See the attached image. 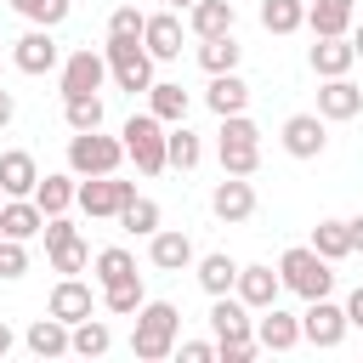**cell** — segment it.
Returning a JSON list of instances; mask_svg holds the SVG:
<instances>
[{
    "instance_id": "25",
    "label": "cell",
    "mask_w": 363,
    "mask_h": 363,
    "mask_svg": "<svg viewBox=\"0 0 363 363\" xmlns=\"http://www.w3.org/2000/svg\"><path fill=\"white\" fill-rule=\"evenodd\" d=\"M204 102H210V113H216V119H227V113H244V108H250V85L238 79V68H233V74H210V91H204Z\"/></svg>"
},
{
    "instance_id": "26",
    "label": "cell",
    "mask_w": 363,
    "mask_h": 363,
    "mask_svg": "<svg viewBox=\"0 0 363 363\" xmlns=\"http://www.w3.org/2000/svg\"><path fill=\"white\" fill-rule=\"evenodd\" d=\"M193 267H199V289H204V295H233V289H238V261H233L227 250H210V255H199Z\"/></svg>"
},
{
    "instance_id": "19",
    "label": "cell",
    "mask_w": 363,
    "mask_h": 363,
    "mask_svg": "<svg viewBox=\"0 0 363 363\" xmlns=\"http://www.w3.org/2000/svg\"><path fill=\"white\" fill-rule=\"evenodd\" d=\"M318 113H323V119H357V113H363V85H352L346 74L323 79V85H318Z\"/></svg>"
},
{
    "instance_id": "6",
    "label": "cell",
    "mask_w": 363,
    "mask_h": 363,
    "mask_svg": "<svg viewBox=\"0 0 363 363\" xmlns=\"http://www.w3.org/2000/svg\"><path fill=\"white\" fill-rule=\"evenodd\" d=\"M102 57H108V74H113L119 91H130V96L142 91V96H147V85H153V57H147L142 40H119V34H108Z\"/></svg>"
},
{
    "instance_id": "2",
    "label": "cell",
    "mask_w": 363,
    "mask_h": 363,
    "mask_svg": "<svg viewBox=\"0 0 363 363\" xmlns=\"http://www.w3.org/2000/svg\"><path fill=\"white\" fill-rule=\"evenodd\" d=\"M216 159H221V176H255L261 170V125L250 113H227L216 130Z\"/></svg>"
},
{
    "instance_id": "31",
    "label": "cell",
    "mask_w": 363,
    "mask_h": 363,
    "mask_svg": "<svg viewBox=\"0 0 363 363\" xmlns=\"http://www.w3.org/2000/svg\"><path fill=\"white\" fill-rule=\"evenodd\" d=\"M142 301H147L142 272H130V278H119V284H102V306H108L113 318H136V312H142Z\"/></svg>"
},
{
    "instance_id": "49",
    "label": "cell",
    "mask_w": 363,
    "mask_h": 363,
    "mask_svg": "<svg viewBox=\"0 0 363 363\" xmlns=\"http://www.w3.org/2000/svg\"><path fill=\"white\" fill-rule=\"evenodd\" d=\"M352 45H357V62H363V23L352 28Z\"/></svg>"
},
{
    "instance_id": "40",
    "label": "cell",
    "mask_w": 363,
    "mask_h": 363,
    "mask_svg": "<svg viewBox=\"0 0 363 363\" xmlns=\"http://www.w3.org/2000/svg\"><path fill=\"white\" fill-rule=\"evenodd\" d=\"M11 11L28 17V23H40V28H57V23L74 11V0H11Z\"/></svg>"
},
{
    "instance_id": "23",
    "label": "cell",
    "mask_w": 363,
    "mask_h": 363,
    "mask_svg": "<svg viewBox=\"0 0 363 363\" xmlns=\"http://www.w3.org/2000/svg\"><path fill=\"white\" fill-rule=\"evenodd\" d=\"M250 312H261V306H272L278 295H284V278L272 272V267H238V289H233Z\"/></svg>"
},
{
    "instance_id": "43",
    "label": "cell",
    "mask_w": 363,
    "mask_h": 363,
    "mask_svg": "<svg viewBox=\"0 0 363 363\" xmlns=\"http://www.w3.org/2000/svg\"><path fill=\"white\" fill-rule=\"evenodd\" d=\"M176 352H182V363H210V357H221V346H216V340H182Z\"/></svg>"
},
{
    "instance_id": "17",
    "label": "cell",
    "mask_w": 363,
    "mask_h": 363,
    "mask_svg": "<svg viewBox=\"0 0 363 363\" xmlns=\"http://www.w3.org/2000/svg\"><path fill=\"white\" fill-rule=\"evenodd\" d=\"M45 312H51V318H62V323H79V318H91V312H96V295H91V284H85L79 272H74V278H57V289H51Z\"/></svg>"
},
{
    "instance_id": "32",
    "label": "cell",
    "mask_w": 363,
    "mask_h": 363,
    "mask_svg": "<svg viewBox=\"0 0 363 363\" xmlns=\"http://www.w3.org/2000/svg\"><path fill=\"white\" fill-rule=\"evenodd\" d=\"M238 57H244V45H238L233 34L199 40V68H204V74H233V68H238Z\"/></svg>"
},
{
    "instance_id": "13",
    "label": "cell",
    "mask_w": 363,
    "mask_h": 363,
    "mask_svg": "<svg viewBox=\"0 0 363 363\" xmlns=\"http://www.w3.org/2000/svg\"><path fill=\"white\" fill-rule=\"evenodd\" d=\"M11 62H17V74H51L57 62H62V51H57V40H51V28H28L17 45H11Z\"/></svg>"
},
{
    "instance_id": "11",
    "label": "cell",
    "mask_w": 363,
    "mask_h": 363,
    "mask_svg": "<svg viewBox=\"0 0 363 363\" xmlns=\"http://www.w3.org/2000/svg\"><path fill=\"white\" fill-rule=\"evenodd\" d=\"M102 79H108V57H102V51L79 45V51H68V57H62V96L102 91Z\"/></svg>"
},
{
    "instance_id": "18",
    "label": "cell",
    "mask_w": 363,
    "mask_h": 363,
    "mask_svg": "<svg viewBox=\"0 0 363 363\" xmlns=\"http://www.w3.org/2000/svg\"><path fill=\"white\" fill-rule=\"evenodd\" d=\"M142 45H147V57L153 62H176L182 57V17L164 6V11H153L147 17V28H142Z\"/></svg>"
},
{
    "instance_id": "20",
    "label": "cell",
    "mask_w": 363,
    "mask_h": 363,
    "mask_svg": "<svg viewBox=\"0 0 363 363\" xmlns=\"http://www.w3.org/2000/svg\"><path fill=\"white\" fill-rule=\"evenodd\" d=\"M23 346L34 352V357H62V352H74V323H62V318H34L28 323V335H23Z\"/></svg>"
},
{
    "instance_id": "3",
    "label": "cell",
    "mask_w": 363,
    "mask_h": 363,
    "mask_svg": "<svg viewBox=\"0 0 363 363\" xmlns=\"http://www.w3.org/2000/svg\"><path fill=\"white\" fill-rule=\"evenodd\" d=\"M176 329H182V312H176L170 301H142L136 329H130V352H136L142 363H159V357L176 352Z\"/></svg>"
},
{
    "instance_id": "37",
    "label": "cell",
    "mask_w": 363,
    "mask_h": 363,
    "mask_svg": "<svg viewBox=\"0 0 363 363\" xmlns=\"http://www.w3.org/2000/svg\"><path fill=\"white\" fill-rule=\"evenodd\" d=\"M108 346H113V329H108V323H102L96 312L74 323V352H79V357H102Z\"/></svg>"
},
{
    "instance_id": "33",
    "label": "cell",
    "mask_w": 363,
    "mask_h": 363,
    "mask_svg": "<svg viewBox=\"0 0 363 363\" xmlns=\"http://www.w3.org/2000/svg\"><path fill=\"white\" fill-rule=\"evenodd\" d=\"M261 28H267V34H295V28H306V0H261Z\"/></svg>"
},
{
    "instance_id": "24",
    "label": "cell",
    "mask_w": 363,
    "mask_h": 363,
    "mask_svg": "<svg viewBox=\"0 0 363 363\" xmlns=\"http://www.w3.org/2000/svg\"><path fill=\"white\" fill-rule=\"evenodd\" d=\"M34 204H40L45 216H68V210L79 204V176H74V170L40 176V187H34Z\"/></svg>"
},
{
    "instance_id": "15",
    "label": "cell",
    "mask_w": 363,
    "mask_h": 363,
    "mask_svg": "<svg viewBox=\"0 0 363 363\" xmlns=\"http://www.w3.org/2000/svg\"><path fill=\"white\" fill-rule=\"evenodd\" d=\"M352 62H357V45H352V34H312V74H318V79L352 74Z\"/></svg>"
},
{
    "instance_id": "41",
    "label": "cell",
    "mask_w": 363,
    "mask_h": 363,
    "mask_svg": "<svg viewBox=\"0 0 363 363\" xmlns=\"http://www.w3.org/2000/svg\"><path fill=\"white\" fill-rule=\"evenodd\" d=\"M28 272V244L0 233V278H23Z\"/></svg>"
},
{
    "instance_id": "45",
    "label": "cell",
    "mask_w": 363,
    "mask_h": 363,
    "mask_svg": "<svg viewBox=\"0 0 363 363\" xmlns=\"http://www.w3.org/2000/svg\"><path fill=\"white\" fill-rule=\"evenodd\" d=\"M346 227H352V255H363V216H352Z\"/></svg>"
},
{
    "instance_id": "47",
    "label": "cell",
    "mask_w": 363,
    "mask_h": 363,
    "mask_svg": "<svg viewBox=\"0 0 363 363\" xmlns=\"http://www.w3.org/2000/svg\"><path fill=\"white\" fill-rule=\"evenodd\" d=\"M11 346H17V335H11V323H6V318H0V357H6V352H11Z\"/></svg>"
},
{
    "instance_id": "29",
    "label": "cell",
    "mask_w": 363,
    "mask_h": 363,
    "mask_svg": "<svg viewBox=\"0 0 363 363\" xmlns=\"http://www.w3.org/2000/svg\"><path fill=\"white\" fill-rule=\"evenodd\" d=\"M187 102H193V96H187L176 79H153V85H147V108H153L164 125H182V119H187Z\"/></svg>"
},
{
    "instance_id": "4",
    "label": "cell",
    "mask_w": 363,
    "mask_h": 363,
    "mask_svg": "<svg viewBox=\"0 0 363 363\" xmlns=\"http://www.w3.org/2000/svg\"><path fill=\"white\" fill-rule=\"evenodd\" d=\"M278 278H284V289H289V295L318 301V295H329V289H335V261H323L312 244H295V250H284V255H278Z\"/></svg>"
},
{
    "instance_id": "10",
    "label": "cell",
    "mask_w": 363,
    "mask_h": 363,
    "mask_svg": "<svg viewBox=\"0 0 363 363\" xmlns=\"http://www.w3.org/2000/svg\"><path fill=\"white\" fill-rule=\"evenodd\" d=\"M323 125H329L323 113H289L284 130H278L284 153H289V159H318V153L329 147V130H323Z\"/></svg>"
},
{
    "instance_id": "42",
    "label": "cell",
    "mask_w": 363,
    "mask_h": 363,
    "mask_svg": "<svg viewBox=\"0 0 363 363\" xmlns=\"http://www.w3.org/2000/svg\"><path fill=\"white\" fill-rule=\"evenodd\" d=\"M142 28H147V17H142L136 6H119V11L108 17V34H119V40H142Z\"/></svg>"
},
{
    "instance_id": "36",
    "label": "cell",
    "mask_w": 363,
    "mask_h": 363,
    "mask_svg": "<svg viewBox=\"0 0 363 363\" xmlns=\"http://www.w3.org/2000/svg\"><path fill=\"white\" fill-rule=\"evenodd\" d=\"M62 119H68V130H102V96L96 91L62 96Z\"/></svg>"
},
{
    "instance_id": "8",
    "label": "cell",
    "mask_w": 363,
    "mask_h": 363,
    "mask_svg": "<svg viewBox=\"0 0 363 363\" xmlns=\"http://www.w3.org/2000/svg\"><path fill=\"white\" fill-rule=\"evenodd\" d=\"M130 199H136V182H119V176H85V182H79V210H85V216L113 221Z\"/></svg>"
},
{
    "instance_id": "14",
    "label": "cell",
    "mask_w": 363,
    "mask_h": 363,
    "mask_svg": "<svg viewBox=\"0 0 363 363\" xmlns=\"http://www.w3.org/2000/svg\"><path fill=\"white\" fill-rule=\"evenodd\" d=\"M255 340H261V352H295V346H301V318L272 301V306H261V318H255Z\"/></svg>"
},
{
    "instance_id": "34",
    "label": "cell",
    "mask_w": 363,
    "mask_h": 363,
    "mask_svg": "<svg viewBox=\"0 0 363 363\" xmlns=\"http://www.w3.org/2000/svg\"><path fill=\"white\" fill-rule=\"evenodd\" d=\"M130 272H136V255H130L125 244H108V250L91 255V278H96V284H119V278H130Z\"/></svg>"
},
{
    "instance_id": "35",
    "label": "cell",
    "mask_w": 363,
    "mask_h": 363,
    "mask_svg": "<svg viewBox=\"0 0 363 363\" xmlns=\"http://www.w3.org/2000/svg\"><path fill=\"white\" fill-rule=\"evenodd\" d=\"M113 221H119V227H125L130 238H153V233H159V204L136 193V199H130V204H125V210H119Z\"/></svg>"
},
{
    "instance_id": "5",
    "label": "cell",
    "mask_w": 363,
    "mask_h": 363,
    "mask_svg": "<svg viewBox=\"0 0 363 363\" xmlns=\"http://www.w3.org/2000/svg\"><path fill=\"white\" fill-rule=\"evenodd\" d=\"M125 164V136H102V130H74L68 136V170L85 176H113Z\"/></svg>"
},
{
    "instance_id": "30",
    "label": "cell",
    "mask_w": 363,
    "mask_h": 363,
    "mask_svg": "<svg viewBox=\"0 0 363 363\" xmlns=\"http://www.w3.org/2000/svg\"><path fill=\"white\" fill-rule=\"evenodd\" d=\"M312 250H318L323 261H346V255H352V227H346L340 216H323V221L312 227Z\"/></svg>"
},
{
    "instance_id": "27",
    "label": "cell",
    "mask_w": 363,
    "mask_h": 363,
    "mask_svg": "<svg viewBox=\"0 0 363 363\" xmlns=\"http://www.w3.org/2000/svg\"><path fill=\"white\" fill-rule=\"evenodd\" d=\"M233 23H238V11H233V0H199V6L187 11V28H193L199 40H216V34H233Z\"/></svg>"
},
{
    "instance_id": "1",
    "label": "cell",
    "mask_w": 363,
    "mask_h": 363,
    "mask_svg": "<svg viewBox=\"0 0 363 363\" xmlns=\"http://www.w3.org/2000/svg\"><path fill=\"white\" fill-rule=\"evenodd\" d=\"M125 159L142 170V176H159V170H170V125L147 108V113H130L125 119Z\"/></svg>"
},
{
    "instance_id": "46",
    "label": "cell",
    "mask_w": 363,
    "mask_h": 363,
    "mask_svg": "<svg viewBox=\"0 0 363 363\" xmlns=\"http://www.w3.org/2000/svg\"><path fill=\"white\" fill-rule=\"evenodd\" d=\"M11 113H17V102H11V91H0V130L11 125Z\"/></svg>"
},
{
    "instance_id": "9",
    "label": "cell",
    "mask_w": 363,
    "mask_h": 363,
    "mask_svg": "<svg viewBox=\"0 0 363 363\" xmlns=\"http://www.w3.org/2000/svg\"><path fill=\"white\" fill-rule=\"evenodd\" d=\"M210 335L216 346H238V340H255V318L238 295H210Z\"/></svg>"
},
{
    "instance_id": "28",
    "label": "cell",
    "mask_w": 363,
    "mask_h": 363,
    "mask_svg": "<svg viewBox=\"0 0 363 363\" xmlns=\"http://www.w3.org/2000/svg\"><path fill=\"white\" fill-rule=\"evenodd\" d=\"M357 6L352 0H306V28L312 34H352Z\"/></svg>"
},
{
    "instance_id": "16",
    "label": "cell",
    "mask_w": 363,
    "mask_h": 363,
    "mask_svg": "<svg viewBox=\"0 0 363 363\" xmlns=\"http://www.w3.org/2000/svg\"><path fill=\"white\" fill-rule=\"evenodd\" d=\"M147 261H153L159 272H187L199 255H193V238H187L182 227H159V233L147 238Z\"/></svg>"
},
{
    "instance_id": "7",
    "label": "cell",
    "mask_w": 363,
    "mask_h": 363,
    "mask_svg": "<svg viewBox=\"0 0 363 363\" xmlns=\"http://www.w3.org/2000/svg\"><path fill=\"white\" fill-rule=\"evenodd\" d=\"M346 329H352V318H346V306H335L329 295H318V301H306V312H301V340H312L318 352H335V346L346 340Z\"/></svg>"
},
{
    "instance_id": "12",
    "label": "cell",
    "mask_w": 363,
    "mask_h": 363,
    "mask_svg": "<svg viewBox=\"0 0 363 363\" xmlns=\"http://www.w3.org/2000/svg\"><path fill=\"white\" fill-rule=\"evenodd\" d=\"M210 210H216V221H227V227L250 221V216H255V187H250V176H221L216 193H210Z\"/></svg>"
},
{
    "instance_id": "48",
    "label": "cell",
    "mask_w": 363,
    "mask_h": 363,
    "mask_svg": "<svg viewBox=\"0 0 363 363\" xmlns=\"http://www.w3.org/2000/svg\"><path fill=\"white\" fill-rule=\"evenodd\" d=\"M164 6H170V11H193L199 0H164Z\"/></svg>"
},
{
    "instance_id": "44",
    "label": "cell",
    "mask_w": 363,
    "mask_h": 363,
    "mask_svg": "<svg viewBox=\"0 0 363 363\" xmlns=\"http://www.w3.org/2000/svg\"><path fill=\"white\" fill-rule=\"evenodd\" d=\"M346 318H352V329H363V284L346 295Z\"/></svg>"
},
{
    "instance_id": "50",
    "label": "cell",
    "mask_w": 363,
    "mask_h": 363,
    "mask_svg": "<svg viewBox=\"0 0 363 363\" xmlns=\"http://www.w3.org/2000/svg\"><path fill=\"white\" fill-rule=\"evenodd\" d=\"M0 199H6V193H0Z\"/></svg>"
},
{
    "instance_id": "38",
    "label": "cell",
    "mask_w": 363,
    "mask_h": 363,
    "mask_svg": "<svg viewBox=\"0 0 363 363\" xmlns=\"http://www.w3.org/2000/svg\"><path fill=\"white\" fill-rule=\"evenodd\" d=\"M199 159H204V142L187 130V119L170 125V170H199Z\"/></svg>"
},
{
    "instance_id": "22",
    "label": "cell",
    "mask_w": 363,
    "mask_h": 363,
    "mask_svg": "<svg viewBox=\"0 0 363 363\" xmlns=\"http://www.w3.org/2000/svg\"><path fill=\"white\" fill-rule=\"evenodd\" d=\"M0 233L6 238H40L45 233V210L34 204V199H0Z\"/></svg>"
},
{
    "instance_id": "39",
    "label": "cell",
    "mask_w": 363,
    "mask_h": 363,
    "mask_svg": "<svg viewBox=\"0 0 363 363\" xmlns=\"http://www.w3.org/2000/svg\"><path fill=\"white\" fill-rule=\"evenodd\" d=\"M45 255H51V272H62V278H74V272H85V267H91V244H85L79 233H74L68 244L45 250Z\"/></svg>"
},
{
    "instance_id": "21",
    "label": "cell",
    "mask_w": 363,
    "mask_h": 363,
    "mask_svg": "<svg viewBox=\"0 0 363 363\" xmlns=\"http://www.w3.org/2000/svg\"><path fill=\"white\" fill-rule=\"evenodd\" d=\"M34 187H40L34 153H23V147L0 153V193H6V199H34Z\"/></svg>"
}]
</instances>
